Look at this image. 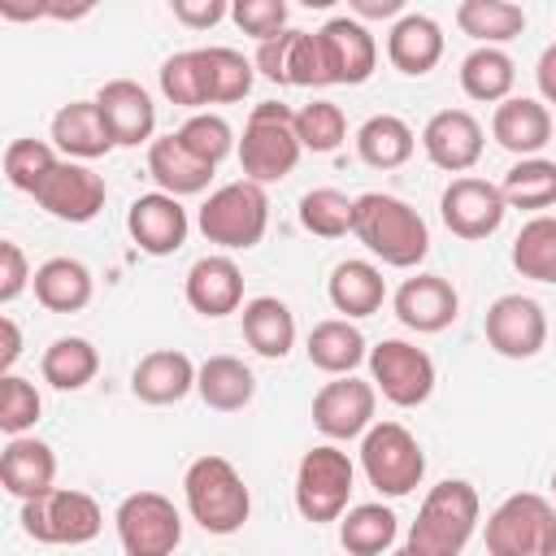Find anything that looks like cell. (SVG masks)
I'll list each match as a JSON object with an SVG mask.
<instances>
[{
    "label": "cell",
    "mask_w": 556,
    "mask_h": 556,
    "mask_svg": "<svg viewBox=\"0 0 556 556\" xmlns=\"http://www.w3.org/2000/svg\"><path fill=\"white\" fill-rule=\"evenodd\" d=\"M352 235L391 269H413L426 261L430 252V230L426 217L387 191H365L356 195V217H352Z\"/></svg>",
    "instance_id": "obj_1"
},
{
    "label": "cell",
    "mask_w": 556,
    "mask_h": 556,
    "mask_svg": "<svg viewBox=\"0 0 556 556\" xmlns=\"http://www.w3.org/2000/svg\"><path fill=\"white\" fill-rule=\"evenodd\" d=\"M478 513H482L478 491L465 478H443L426 491L404 547L413 556H460L478 530Z\"/></svg>",
    "instance_id": "obj_2"
},
{
    "label": "cell",
    "mask_w": 556,
    "mask_h": 556,
    "mask_svg": "<svg viewBox=\"0 0 556 556\" xmlns=\"http://www.w3.org/2000/svg\"><path fill=\"white\" fill-rule=\"evenodd\" d=\"M187 513L204 534H235L252 513V491L226 456H195L182 473Z\"/></svg>",
    "instance_id": "obj_3"
},
{
    "label": "cell",
    "mask_w": 556,
    "mask_h": 556,
    "mask_svg": "<svg viewBox=\"0 0 556 556\" xmlns=\"http://www.w3.org/2000/svg\"><path fill=\"white\" fill-rule=\"evenodd\" d=\"M300 135H295V109L265 100L248 113L243 139H239V169L248 182H282L300 165Z\"/></svg>",
    "instance_id": "obj_4"
},
{
    "label": "cell",
    "mask_w": 556,
    "mask_h": 556,
    "mask_svg": "<svg viewBox=\"0 0 556 556\" xmlns=\"http://www.w3.org/2000/svg\"><path fill=\"white\" fill-rule=\"evenodd\" d=\"M269 226V195L261 182H226L200 204V235L226 252H248L265 239Z\"/></svg>",
    "instance_id": "obj_5"
},
{
    "label": "cell",
    "mask_w": 556,
    "mask_h": 556,
    "mask_svg": "<svg viewBox=\"0 0 556 556\" xmlns=\"http://www.w3.org/2000/svg\"><path fill=\"white\" fill-rule=\"evenodd\" d=\"M361 469L369 478V486L378 495H408L421 486L426 478V452L421 443L413 439L408 426L400 421H374L365 434H361Z\"/></svg>",
    "instance_id": "obj_6"
},
{
    "label": "cell",
    "mask_w": 556,
    "mask_h": 556,
    "mask_svg": "<svg viewBox=\"0 0 556 556\" xmlns=\"http://www.w3.org/2000/svg\"><path fill=\"white\" fill-rule=\"evenodd\" d=\"M352 482H356V465L343 447H334V443L308 447L300 456V469H295V508H300V517L313 521V526L339 521L348 513Z\"/></svg>",
    "instance_id": "obj_7"
},
{
    "label": "cell",
    "mask_w": 556,
    "mask_h": 556,
    "mask_svg": "<svg viewBox=\"0 0 556 556\" xmlns=\"http://www.w3.org/2000/svg\"><path fill=\"white\" fill-rule=\"evenodd\" d=\"M104 513L87 491L74 486H56L39 500L22 504V530L35 543H56V547H83L100 534Z\"/></svg>",
    "instance_id": "obj_8"
},
{
    "label": "cell",
    "mask_w": 556,
    "mask_h": 556,
    "mask_svg": "<svg viewBox=\"0 0 556 556\" xmlns=\"http://www.w3.org/2000/svg\"><path fill=\"white\" fill-rule=\"evenodd\" d=\"M117 543L126 556H174L182 543V517L169 495L161 491H135L113 513Z\"/></svg>",
    "instance_id": "obj_9"
},
{
    "label": "cell",
    "mask_w": 556,
    "mask_h": 556,
    "mask_svg": "<svg viewBox=\"0 0 556 556\" xmlns=\"http://www.w3.org/2000/svg\"><path fill=\"white\" fill-rule=\"evenodd\" d=\"M369 382L395 408H417L434 391V361L408 339H382L369 348Z\"/></svg>",
    "instance_id": "obj_10"
},
{
    "label": "cell",
    "mask_w": 556,
    "mask_h": 556,
    "mask_svg": "<svg viewBox=\"0 0 556 556\" xmlns=\"http://www.w3.org/2000/svg\"><path fill=\"white\" fill-rule=\"evenodd\" d=\"M552 526L556 508L534 491H517L486 517V556H539Z\"/></svg>",
    "instance_id": "obj_11"
},
{
    "label": "cell",
    "mask_w": 556,
    "mask_h": 556,
    "mask_svg": "<svg viewBox=\"0 0 556 556\" xmlns=\"http://www.w3.org/2000/svg\"><path fill=\"white\" fill-rule=\"evenodd\" d=\"M504 213H508V204H504L500 182H486V178H473V174L452 178L447 191L439 195V217H443V226H447L456 239H469V243L491 239V235L500 230Z\"/></svg>",
    "instance_id": "obj_12"
},
{
    "label": "cell",
    "mask_w": 556,
    "mask_h": 556,
    "mask_svg": "<svg viewBox=\"0 0 556 556\" xmlns=\"http://www.w3.org/2000/svg\"><path fill=\"white\" fill-rule=\"evenodd\" d=\"M486 343L508 356V361H530L543 352L547 343V313L539 300L530 295H500L491 308H486Z\"/></svg>",
    "instance_id": "obj_13"
},
{
    "label": "cell",
    "mask_w": 556,
    "mask_h": 556,
    "mask_svg": "<svg viewBox=\"0 0 556 556\" xmlns=\"http://www.w3.org/2000/svg\"><path fill=\"white\" fill-rule=\"evenodd\" d=\"M104 195H109V187H104V178L91 165H83V161H56V169L39 182L35 204L43 213H52L56 222L83 226V222H91L104 208Z\"/></svg>",
    "instance_id": "obj_14"
},
{
    "label": "cell",
    "mask_w": 556,
    "mask_h": 556,
    "mask_svg": "<svg viewBox=\"0 0 556 556\" xmlns=\"http://www.w3.org/2000/svg\"><path fill=\"white\" fill-rule=\"evenodd\" d=\"M374 408H378L374 382H361V378L343 374V378L326 382L313 395V426L326 439L343 443V439H356V434H365L374 426Z\"/></svg>",
    "instance_id": "obj_15"
},
{
    "label": "cell",
    "mask_w": 556,
    "mask_h": 556,
    "mask_svg": "<svg viewBox=\"0 0 556 556\" xmlns=\"http://www.w3.org/2000/svg\"><path fill=\"white\" fill-rule=\"evenodd\" d=\"M317 43H321V61H326V78L339 83V87H356L374 74L378 65V39L369 35L365 22L356 17H330L321 30H317Z\"/></svg>",
    "instance_id": "obj_16"
},
{
    "label": "cell",
    "mask_w": 556,
    "mask_h": 556,
    "mask_svg": "<svg viewBox=\"0 0 556 556\" xmlns=\"http://www.w3.org/2000/svg\"><path fill=\"white\" fill-rule=\"evenodd\" d=\"M391 308H395L400 326H408V330H417V334H439V330H447V326L456 321L460 295H456V287H452L447 278H439V274H413V278H404V282L395 287Z\"/></svg>",
    "instance_id": "obj_17"
},
{
    "label": "cell",
    "mask_w": 556,
    "mask_h": 556,
    "mask_svg": "<svg viewBox=\"0 0 556 556\" xmlns=\"http://www.w3.org/2000/svg\"><path fill=\"white\" fill-rule=\"evenodd\" d=\"M421 148H426L430 165H439L447 174H465L482 156V126L469 109H439L421 130Z\"/></svg>",
    "instance_id": "obj_18"
},
{
    "label": "cell",
    "mask_w": 556,
    "mask_h": 556,
    "mask_svg": "<svg viewBox=\"0 0 556 556\" xmlns=\"http://www.w3.org/2000/svg\"><path fill=\"white\" fill-rule=\"evenodd\" d=\"M126 230H130V239L139 243V252H148V256H169V252H178V248L187 243L191 222H187V208H182L174 195L148 191V195H139V200L130 204Z\"/></svg>",
    "instance_id": "obj_19"
},
{
    "label": "cell",
    "mask_w": 556,
    "mask_h": 556,
    "mask_svg": "<svg viewBox=\"0 0 556 556\" xmlns=\"http://www.w3.org/2000/svg\"><path fill=\"white\" fill-rule=\"evenodd\" d=\"M96 104L117 139V148H139L152 139L156 130V104L152 96L135 83V78H109L100 91H96Z\"/></svg>",
    "instance_id": "obj_20"
},
{
    "label": "cell",
    "mask_w": 556,
    "mask_h": 556,
    "mask_svg": "<svg viewBox=\"0 0 556 556\" xmlns=\"http://www.w3.org/2000/svg\"><path fill=\"white\" fill-rule=\"evenodd\" d=\"M182 295H187V304H191L195 313H204V317L239 313V308H243V269H239L226 252L200 256V261L187 269Z\"/></svg>",
    "instance_id": "obj_21"
},
{
    "label": "cell",
    "mask_w": 556,
    "mask_h": 556,
    "mask_svg": "<svg viewBox=\"0 0 556 556\" xmlns=\"http://www.w3.org/2000/svg\"><path fill=\"white\" fill-rule=\"evenodd\" d=\"M0 486L22 504L56 491V452L35 434L9 439L0 452Z\"/></svg>",
    "instance_id": "obj_22"
},
{
    "label": "cell",
    "mask_w": 556,
    "mask_h": 556,
    "mask_svg": "<svg viewBox=\"0 0 556 556\" xmlns=\"http://www.w3.org/2000/svg\"><path fill=\"white\" fill-rule=\"evenodd\" d=\"M491 135L504 152L513 156H539L552 139V113L543 100L534 96H508L504 104H495V117H491Z\"/></svg>",
    "instance_id": "obj_23"
},
{
    "label": "cell",
    "mask_w": 556,
    "mask_h": 556,
    "mask_svg": "<svg viewBox=\"0 0 556 556\" xmlns=\"http://www.w3.org/2000/svg\"><path fill=\"white\" fill-rule=\"evenodd\" d=\"M52 143L65 152V161H96L117 148L104 113L96 100H70L52 117Z\"/></svg>",
    "instance_id": "obj_24"
},
{
    "label": "cell",
    "mask_w": 556,
    "mask_h": 556,
    "mask_svg": "<svg viewBox=\"0 0 556 556\" xmlns=\"http://www.w3.org/2000/svg\"><path fill=\"white\" fill-rule=\"evenodd\" d=\"M195 374H200V365H191L187 352L156 348V352H148V356L135 365L130 391H135V400H143V404H178L187 391H195Z\"/></svg>",
    "instance_id": "obj_25"
},
{
    "label": "cell",
    "mask_w": 556,
    "mask_h": 556,
    "mask_svg": "<svg viewBox=\"0 0 556 556\" xmlns=\"http://www.w3.org/2000/svg\"><path fill=\"white\" fill-rule=\"evenodd\" d=\"M443 56V26L426 13H404L395 17V26L387 30V61L408 74V78H421L439 65Z\"/></svg>",
    "instance_id": "obj_26"
},
{
    "label": "cell",
    "mask_w": 556,
    "mask_h": 556,
    "mask_svg": "<svg viewBox=\"0 0 556 556\" xmlns=\"http://www.w3.org/2000/svg\"><path fill=\"white\" fill-rule=\"evenodd\" d=\"M213 169H217V165H208V161H200L195 152H187L178 135H161V139L148 143V174H152V182H156L165 195H174V200H178V195H200V191L208 187Z\"/></svg>",
    "instance_id": "obj_27"
},
{
    "label": "cell",
    "mask_w": 556,
    "mask_h": 556,
    "mask_svg": "<svg viewBox=\"0 0 556 556\" xmlns=\"http://www.w3.org/2000/svg\"><path fill=\"white\" fill-rule=\"evenodd\" d=\"M35 300L48 308V313H78L91 304V269L74 256H48L39 269H35Z\"/></svg>",
    "instance_id": "obj_28"
},
{
    "label": "cell",
    "mask_w": 556,
    "mask_h": 556,
    "mask_svg": "<svg viewBox=\"0 0 556 556\" xmlns=\"http://www.w3.org/2000/svg\"><path fill=\"white\" fill-rule=\"evenodd\" d=\"M304 352H308V365L321 369V374H330V378L352 374V369L369 356L365 334H361L348 317H326V321H317V326L308 330Z\"/></svg>",
    "instance_id": "obj_29"
},
{
    "label": "cell",
    "mask_w": 556,
    "mask_h": 556,
    "mask_svg": "<svg viewBox=\"0 0 556 556\" xmlns=\"http://www.w3.org/2000/svg\"><path fill=\"white\" fill-rule=\"evenodd\" d=\"M243 339L256 356L282 361L295 348V317L278 295H256L243 304Z\"/></svg>",
    "instance_id": "obj_30"
},
{
    "label": "cell",
    "mask_w": 556,
    "mask_h": 556,
    "mask_svg": "<svg viewBox=\"0 0 556 556\" xmlns=\"http://www.w3.org/2000/svg\"><path fill=\"white\" fill-rule=\"evenodd\" d=\"M326 295H330V304H334L343 317H369V313L382 308L387 282H382V269L369 265V261H339V265L330 269Z\"/></svg>",
    "instance_id": "obj_31"
},
{
    "label": "cell",
    "mask_w": 556,
    "mask_h": 556,
    "mask_svg": "<svg viewBox=\"0 0 556 556\" xmlns=\"http://www.w3.org/2000/svg\"><path fill=\"white\" fill-rule=\"evenodd\" d=\"M195 391L217 413H239L256 395V378L239 356H208L195 374Z\"/></svg>",
    "instance_id": "obj_32"
},
{
    "label": "cell",
    "mask_w": 556,
    "mask_h": 556,
    "mask_svg": "<svg viewBox=\"0 0 556 556\" xmlns=\"http://www.w3.org/2000/svg\"><path fill=\"white\" fill-rule=\"evenodd\" d=\"M417 148V135L404 117L395 113H374L361 130H356V156L369 169H400Z\"/></svg>",
    "instance_id": "obj_33"
},
{
    "label": "cell",
    "mask_w": 556,
    "mask_h": 556,
    "mask_svg": "<svg viewBox=\"0 0 556 556\" xmlns=\"http://www.w3.org/2000/svg\"><path fill=\"white\" fill-rule=\"evenodd\" d=\"M195 56H200V78H204V100L208 104H235L252 91L256 65L243 52L213 43V48H195Z\"/></svg>",
    "instance_id": "obj_34"
},
{
    "label": "cell",
    "mask_w": 556,
    "mask_h": 556,
    "mask_svg": "<svg viewBox=\"0 0 556 556\" xmlns=\"http://www.w3.org/2000/svg\"><path fill=\"white\" fill-rule=\"evenodd\" d=\"M456 26L469 39H478V48H500L526 30V9L508 4V0H460Z\"/></svg>",
    "instance_id": "obj_35"
},
{
    "label": "cell",
    "mask_w": 556,
    "mask_h": 556,
    "mask_svg": "<svg viewBox=\"0 0 556 556\" xmlns=\"http://www.w3.org/2000/svg\"><path fill=\"white\" fill-rule=\"evenodd\" d=\"M517 83V65L504 48H473L460 61V91L478 104H504L513 96Z\"/></svg>",
    "instance_id": "obj_36"
},
{
    "label": "cell",
    "mask_w": 556,
    "mask_h": 556,
    "mask_svg": "<svg viewBox=\"0 0 556 556\" xmlns=\"http://www.w3.org/2000/svg\"><path fill=\"white\" fill-rule=\"evenodd\" d=\"M100 369V352L91 348V339L83 334H61L43 348V361H39V374L48 387L56 391H83Z\"/></svg>",
    "instance_id": "obj_37"
},
{
    "label": "cell",
    "mask_w": 556,
    "mask_h": 556,
    "mask_svg": "<svg viewBox=\"0 0 556 556\" xmlns=\"http://www.w3.org/2000/svg\"><path fill=\"white\" fill-rule=\"evenodd\" d=\"M400 534V517L387 504H356L339 517V543L348 556H382Z\"/></svg>",
    "instance_id": "obj_38"
},
{
    "label": "cell",
    "mask_w": 556,
    "mask_h": 556,
    "mask_svg": "<svg viewBox=\"0 0 556 556\" xmlns=\"http://www.w3.org/2000/svg\"><path fill=\"white\" fill-rule=\"evenodd\" d=\"M513 265H517L521 278L556 287V217L539 213V217H530L517 230V239H513Z\"/></svg>",
    "instance_id": "obj_39"
},
{
    "label": "cell",
    "mask_w": 556,
    "mask_h": 556,
    "mask_svg": "<svg viewBox=\"0 0 556 556\" xmlns=\"http://www.w3.org/2000/svg\"><path fill=\"white\" fill-rule=\"evenodd\" d=\"M500 191H504V204H508V208H530V213H539V208L556 204V161H547V156H526V161H517V165L504 174Z\"/></svg>",
    "instance_id": "obj_40"
},
{
    "label": "cell",
    "mask_w": 556,
    "mask_h": 556,
    "mask_svg": "<svg viewBox=\"0 0 556 556\" xmlns=\"http://www.w3.org/2000/svg\"><path fill=\"white\" fill-rule=\"evenodd\" d=\"M352 217H356V200H348L343 191L334 187H313L304 200H300V226L317 239H339L352 230Z\"/></svg>",
    "instance_id": "obj_41"
},
{
    "label": "cell",
    "mask_w": 556,
    "mask_h": 556,
    "mask_svg": "<svg viewBox=\"0 0 556 556\" xmlns=\"http://www.w3.org/2000/svg\"><path fill=\"white\" fill-rule=\"evenodd\" d=\"M295 135L304 152H334L348 139V117L334 100H308L295 109Z\"/></svg>",
    "instance_id": "obj_42"
},
{
    "label": "cell",
    "mask_w": 556,
    "mask_h": 556,
    "mask_svg": "<svg viewBox=\"0 0 556 556\" xmlns=\"http://www.w3.org/2000/svg\"><path fill=\"white\" fill-rule=\"evenodd\" d=\"M56 161L61 156L52 152V143H43V139H13L4 148V178H9V187L35 195L39 182L56 169Z\"/></svg>",
    "instance_id": "obj_43"
},
{
    "label": "cell",
    "mask_w": 556,
    "mask_h": 556,
    "mask_svg": "<svg viewBox=\"0 0 556 556\" xmlns=\"http://www.w3.org/2000/svg\"><path fill=\"white\" fill-rule=\"evenodd\" d=\"M174 135L182 139L187 152H195V156L208 161V165H217V161H226V156L235 152V130H230V122L217 117V113H191Z\"/></svg>",
    "instance_id": "obj_44"
},
{
    "label": "cell",
    "mask_w": 556,
    "mask_h": 556,
    "mask_svg": "<svg viewBox=\"0 0 556 556\" xmlns=\"http://www.w3.org/2000/svg\"><path fill=\"white\" fill-rule=\"evenodd\" d=\"M43 413V400L35 391V382L17 378V374H0V430L9 439L26 434Z\"/></svg>",
    "instance_id": "obj_45"
},
{
    "label": "cell",
    "mask_w": 556,
    "mask_h": 556,
    "mask_svg": "<svg viewBox=\"0 0 556 556\" xmlns=\"http://www.w3.org/2000/svg\"><path fill=\"white\" fill-rule=\"evenodd\" d=\"M161 96H165L169 104H182V109L208 104V100H204V78H200V56H195V48L165 56V65H161Z\"/></svg>",
    "instance_id": "obj_46"
},
{
    "label": "cell",
    "mask_w": 556,
    "mask_h": 556,
    "mask_svg": "<svg viewBox=\"0 0 556 556\" xmlns=\"http://www.w3.org/2000/svg\"><path fill=\"white\" fill-rule=\"evenodd\" d=\"M287 87H330L317 30H291V43H287Z\"/></svg>",
    "instance_id": "obj_47"
},
{
    "label": "cell",
    "mask_w": 556,
    "mask_h": 556,
    "mask_svg": "<svg viewBox=\"0 0 556 556\" xmlns=\"http://www.w3.org/2000/svg\"><path fill=\"white\" fill-rule=\"evenodd\" d=\"M230 17H235V26H239L243 35H252L256 43H265V39L282 35V30H291V26H287V0H235V4H230Z\"/></svg>",
    "instance_id": "obj_48"
},
{
    "label": "cell",
    "mask_w": 556,
    "mask_h": 556,
    "mask_svg": "<svg viewBox=\"0 0 556 556\" xmlns=\"http://www.w3.org/2000/svg\"><path fill=\"white\" fill-rule=\"evenodd\" d=\"M30 282H35V274L26 265V252L13 239H4L0 243V304H13Z\"/></svg>",
    "instance_id": "obj_49"
},
{
    "label": "cell",
    "mask_w": 556,
    "mask_h": 556,
    "mask_svg": "<svg viewBox=\"0 0 556 556\" xmlns=\"http://www.w3.org/2000/svg\"><path fill=\"white\" fill-rule=\"evenodd\" d=\"M169 9H174V22H182L191 30H208V26H217L230 13L222 0H174Z\"/></svg>",
    "instance_id": "obj_50"
},
{
    "label": "cell",
    "mask_w": 556,
    "mask_h": 556,
    "mask_svg": "<svg viewBox=\"0 0 556 556\" xmlns=\"http://www.w3.org/2000/svg\"><path fill=\"white\" fill-rule=\"evenodd\" d=\"M287 43H291V30L265 39V43L256 48V61H252V65L261 70V78H269V83H278V87H287Z\"/></svg>",
    "instance_id": "obj_51"
},
{
    "label": "cell",
    "mask_w": 556,
    "mask_h": 556,
    "mask_svg": "<svg viewBox=\"0 0 556 556\" xmlns=\"http://www.w3.org/2000/svg\"><path fill=\"white\" fill-rule=\"evenodd\" d=\"M534 83H539V96L543 104H556V43H547L539 52V65H534Z\"/></svg>",
    "instance_id": "obj_52"
},
{
    "label": "cell",
    "mask_w": 556,
    "mask_h": 556,
    "mask_svg": "<svg viewBox=\"0 0 556 556\" xmlns=\"http://www.w3.org/2000/svg\"><path fill=\"white\" fill-rule=\"evenodd\" d=\"M0 334H4V348H0V374H13V365H17V356H22V330H17V321L4 313L0 317Z\"/></svg>",
    "instance_id": "obj_53"
},
{
    "label": "cell",
    "mask_w": 556,
    "mask_h": 556,
    "mask_svg": "<svg viewBox=\"0 0 556 556\" xmlns=\"http://www.w3.org/2000/svg\"><path fill=\"white\" fill-rule=\"evenodd\" d=\"M352 13H356V22H369V17H404V0H352Z\"/></svg>",
    "instance_id": "obj_54"
},
{
    "label": "cell",
    "mask_w": 556,
    "mask_h": 556,
    "mask_svg": "<svg viewBox=\"0 0 556 556\" xmlns=\"http://www.w3.org/2000/svg\"><path fill=\"white\" fill-rule=\"evenodd\" d=\"M539 556H556V526L547 530V539H543V552Z\"/></svg>",
    "instance_id": "obj_55"
},
{
    "label": "cell",
    "mask_w": 556,
    "mask_h": 556,
    "mask_svg": "<svg viewBox=\"0 0 556 556\" xmlns=\"http://www.w3.org/2000/svg\"><path fill=\"white\" fill-rule=\"evenodd\" d=\"M395 556H413V552H408V547H400V552H395Z\"/></svg>",
    "instance_id": "obj_56"
},
{
    "label": "cell",
    "mask_w": 556,
    "mask_h": 556,
    "mask_svg": "<svg viewBox=\"0 0 556 556\" xmlns=\"http://www.w3.org/2000/svg\"><path fill=\"white\" fill-rule=\"evenodd\" d=\"M552 491H556V473H552Z\"/></svg>",
    "instance_id": "obj_57"
}]
</instances>
